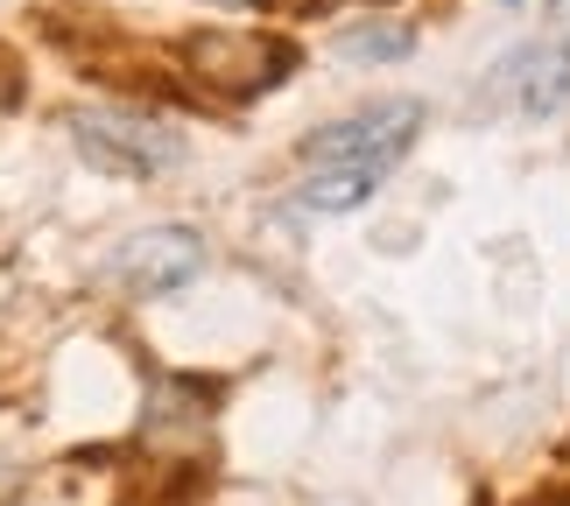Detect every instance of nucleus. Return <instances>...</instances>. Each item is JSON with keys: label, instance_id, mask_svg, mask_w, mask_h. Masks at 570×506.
<instances>
[{"label": "nucleus", "instance_id": "9d476101", "mask_svg": "<svg viewBox=\"0 0 570 506\" xmlns=\"http://www.w3.org/2000/svg\"><path fill=\"white\" fill-rule=\"evenodd\" d=\"M14 99V85H8V71H0V106H8Z\"/></svg>", "mask_w": 570, "mask_h": 506}, {"label": "nucleus", "instance_id": "9b49d317", "mask_svg": "<svg viewBox=\"0 0 570 506\" xmlns=\"http://www.w3.org/2000/svg\"><path fill=\"white\" fill-rule=\"evenodd\" d=\"M508 8H514V0H508Z\"/></svg>", "mask_w": 570, "mask_h": 506}, {"label": "nucleus", "instance_id": "1a4fd4ad", "mask_svg": "<svg viewBox=\"0 0 570 506\" xmlns=\"http://www.w3.org/2000/svg\"><path fill=\"white\" fill-rule=\"evenodd\" d=\"M570 14V0H550V21H563Z\"/></svg>", "mask_w": 570, "mask_h": 506}, {"label": "nucleus", "instance_id": "f03ea898", "mask_svg": "<svg viewBox=\"0 0 570 506\" xmlns=\"http://www.w3.org/2000/svg\"><path fill=\"white\" fill-rule=\"evenodd\" d=\"M71 148L106 176H163L184 162V127H169L156 113H135V106H78L71 120Z\"/></svg>", "mask_w": 570, "mask_h": 506}, {"label": "nucleus", "instance_id": "0eeeda50", "mask_svg": "<svg viewBox=\"0 0 570 506\" xmlns=\"http://www.w3.org/2000/svg\"><path fill=\"white\" fill-rule=\"evenodd\" d=\"M205 8H268V0H205Z\"/></svg>", "mask_w": 570, "mask_h": 506}, {"label": "nucleus", "instance_id": "f257e3e1", "mask_svg": "<svg viewBox=\"0 0 570 506\" xmlns=\"http://www.w3.org/2000/svg\"><path fill=\"white\" fill-rule=\"evenodd\" d=\"M423 135V106L415 99H374L345 120H324L317 135H303V183H296V205L303 211H353L366 205L387 169L415 148Z\"/></svg>", "mask_w": 570, "mask_h": 506}, {"label": "nucleus", "instance_id": "39448f33", "mask_svg": "<svg viewBox=\"0 0 570 506\" xmlns=\"http://www.w3.org/2000/svg\"><path fill=\"white\" fill-rule=\"evenodd\" d=\"M493 85H508L514 106L529 120H550L570 106V42H529L493 71Z\"/></svg>", "mask_w": 570, "mask_h": 506}, {"label": "nucleus", "instance_id": "423d86ee", "mask_svg": "<svg viewBox=\"0 0 570 506\" xmlns=\"http://www.w3.org/2000/svg\"><path fill=\"white\" fill-rule=\"evenodd\" d=\"M415 50L409 21H360V29H338V57L345 63H402Z\"/></svg>", "mask_w": 570, "mask_h": 506}, {"label": "nucleus", "instance_id": "6e6552de", "mask_svg": "<svg viewBox=\"0 0 570 506\" xmlns=\"http://www.w3.org/2000/svg\"><path fill=\"white\" fill-rule=\"evenodd\" d=\"M8 493H14V472H8V465H0V499H8Z\"/></svg>", "mask_w": 570, "mask_h": 506}, {"label": "nucleus", "instance_id": "20e7f679", "mask_svg": "<svg viewBox=\"0 0 570 506\" xmlns=\"http://www.w3.org/2000/svg\"><path fill=\"white\" fill-rule=\"evenodd\" d=\"M190 71L197 85L212 92H233V99H254L289 71V42H268V36H233V29H212L190 42Z\"/></svg>", "mask_w": 570, "mask_h": 506}, {"label": "nucleus", "instance_id": "7ed1b4c3", "mask_svg": "<svg viewBox=\"0 0 570 506\" xmlns=\"http://www.w3.org/2000/svg\"><path fill=\"white\" fill-rule=\"evenodd\" d=\"M106 275H114L127 296H177L184 281L205 275V239L190 226H141L135 239H120V254H114Z\"/></svg>", "mask_w": 570, "mask_h": 506}]
</instances>
